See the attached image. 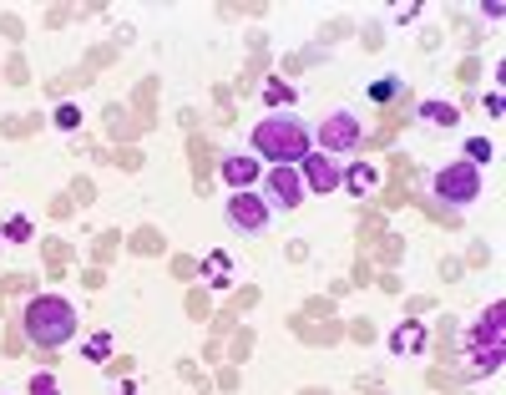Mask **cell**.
<instances>
[{"label":"cell","mask_w":506,"mask_h":395,"mask_svg":"<svg viewBox=\"0 0 506 395\" xmlns=\"http://www.w3.org/2000/svg\"><path fill=\"white\" fill-rule=\"evenodd\" d=\"M21 330L36 350H61V344L76 340L81 315H76V305L66 294H36V299H25V309H21Z\"/></svg>","instance_id":"1"},{"label":"cell","mask_w":506,"mask_h":395,"mask_svg":"<svg viewBox=\"0 0 506 395\" xmlns=\"http://www.w3.org/2000/svg\"><path fill=\"white\" fill-rule=\"evenodd\" d=\"M248 153L253 157H268L274 167H299L304 157L314 153V137L304 127L299 117H258L248 132Z\"/></svg>","instance_id":"2"},{"label":"cell","mask_w":506,"mask_h":395,"mask_svg":"<svg viewBox=\"0 0 506 395\" xmlns=\"http://www.w3.org/2000/svg\"><path fill=\"white\" fill-rule=\"evenodd\" d=\"M309 137L319 142V153H329V157H350L354 147H360V142H365V122H360V117L354 112H329L324 122H319L314 132H309Z\"/></svg>","instance_id":"3"},{"label":"cell","mask_w":506,"mask_h":395,"mask_svg":"<svg viewBox=\"0 0 506 395\" xmlns=\"http://www.w3.org/2000/svg\"><path fill=\"white\" fill-rule=\"evenodd\" d=\"M430 193L441 198V203H451V208H471L481 198V167H471V163H445L436 178H430Z\"/></svg>","instance_id":"4"},{"label":"cell","mask_w":506,"mask_h":395,"mask_svg":"<svg viewBox=\"0 0 506 395\" xmlns=\"http://www.w3.org/2000/svg\"><path fill=\"white\" fill-rule=\"evenodd\" d=\"M223 218H228V229H233V233L258 239V233H268V223H274V208H268L258 193H233L228 208H223Z\"/></svg>","instance_id":"5"},{"label":"cell","mask_w":506,"mask_h":395,"mask_svg":"<svg viewBox=\"0 0 506 395\" xmlns=\"http://www.w3.org/2000/svg\"><path fill=\"white\" fill-rule=\"evenodd\" d=\"M274 213H294V208L304 203V178H299V167H274L264 178V193H258Z\"/></svg>","instance_id":"6"},{"label":"cell","mask_w":506,"mask_h":395,"mask_svg":"<svg viewBox=\"0 0 506 395\" xmlns=\"http://www.w3.org/2000/svg\"><path fill=\"white\" fill-rule=\"evenodd\" d=\"M299 178H304V193H319V198H329V193H340L344 167H340V157H329V153H309L299 163Z\"/></svg>","instance_id":"7"},{"label":"cell","mask_w":506,"mask_h":395,"mask_svg":"<svg viewBox=\"0 0 506 395\" xmlns=\"http://www.w3.org/2000/svg\"><path fill=\"white\" fill-rule=\"evenodd\" d=\"M218 178H223L233 193H253V183L264 178V167H258L253 153H228L223 163H218Z\"/></svg>","instance_id":"8"},{"label":"cell","mask_w":506,"mask_h":395,"mask_svg":"<svg viewBox=\"0 0 506 395\" xmlns=\"http://www.w3.org/2000/svg\"><path fill=\"white\" fill-rule=\"evenodd\" d=\"M501 319H506V305L496 299V305L486 309V315H481L476 324L466 330V350H506V340H501Z\"/></svg>","instance_id":"9"},{"label":"cell","mask_w":506,"mask_h":395,"mask_svg":"<svg viewBox=\"0 0 506 395\" xmlns=\"http://www.w3.org/2000/svg\"><path fill=\"white\" fill-rule=\"evenodd\" d=\"M340 188H344V193H354V198H370V193L380 188V167L360 157V163L344 167V183H340Z\"/></svg>","instance_id":"10"},{"label":"cell","mask_w":506,"mask_h":395,"mask_svg":"<svg viewBox=\"0 0 506 395\" xmlns=\"http://www.w3.org/2000/svg\"><path fill=\"white\" fill-rule=\"evenodd\" d=\"M416 117L426 122V127H441V132L461 127V112H455V102H441V97H430V102H420V107H416Z\"/></svg>","instance_id":"11"},{"label":"cell","mask_w":506,"mask_h":395,"mask_svg":"<svg viewBox=\"0 0 506 395\" xmlns=\"http://www.w3.org/2000/svg\"><path fill=\"white\" fill-rule=\"evenodd\" d=\"M420 350H426V324H416V319L390 334V355H420Z\"/></svg>","instance_id":"12"},{"label":"cell","mask_w":506,"mask_h":395,"mask_svg":"<svg viewBox=\"0 0 506 395\" xmlns=\"http://www.w3.org/2000/svg\"><path fill=\"white\" fill-rule=\"evenodd\" d=\"M202 274H208L213 289H228V284H233V259H228L223 249H213V254L202 259Z\"/></svg>","instance_id":"13"},{"label":"cell","mask_w":506,"mask_h":395,"mask_svg":"<svg viewBox=\"0 0 506 395\" xmlns=\"http://www.w3.org/2000/svg\"><path fill=\"white\" fill-rule=\"evenodd\" d=\"M112 350H117V334L112 330H97V334H87V344H81V360H91V365H107V360H112Z\"/></svg>","instance_id":"14"},{"label":"cell","mask_w":506,"mask_h":395,"mask_svg":"<svg viewBox=\"0 0 506 395\" xmlns=\"http://www.w3.org/2000/svg\"><path fill=\"white\" fill-rule=\"evenodd\" d=\"M0 239H5V243H31V239H36V223H31L25 213H15V218L0 223Z\"/></svg>","instance_id":"15"},{"label":"cell","mask_w":506,"mask_h":395,"mask_svg":"<svg viewBox=\"0 0 506 395\" xmlns=\"http://www.w3.org/2000/svg\"><path fill=\"white\" fill-rule=\"evenodd\" d=\"M506 350H471V375H496Z\"/></svg>","instance_id":"16"},{"label":"cell","mask_w":506,"mask_h":395,"mask_svg":"<svg viewBox=\"0 0 506 395\" xmlns=\"http://www.w3.org/2000/svg\"><path fill=\"white\" fill-rule=\"evenodd\" d=\"M496 157V147L486 137H466V157H461V163H471V167H486Z\"/></svg>","instance_id":"17"},{"label":"cell","mask_w":506,"mask_h":395,"mask_svg":"<svg viewBox=\"0 0 506 395\" xmlns=\"http://www.w3.org/2000/svg\"><path fill=\"white\" fill-rule=\"evenodd\" d=\"M31 395H61V381H56V370H36L31 381H25Z\"/></svg>","instance_id":"18"},{"label":"cell","mask_w":506,"mask_h":395,"mask_svg":"<svg viewBox=\"0 0 506 395\" xmlns=\"http://www.w3.org/2000/svg\"><path fill=\"white\" fill-rule=\"evenodd\" d=\"M51 122H56V127H61V132H76V127H81V107H76V102H61V107H56V117H51Z\"/></svg>","instance_id":"19"},{"label":"cell","mask_w":506,"mask_h":395,"mask_svg":"<svg viewBox=\"0 0 506 395\" xmlns=\"http://www.w3.org/2000/svg\"><path fill=\"white\" fill-rule=\"evenodd\" d=\"M264 102L268 107H278V102L289 107L294 102V87H284V81H268V87H264Z\"/></svg>","instance_id":"20"},{"label":"cell","mask_w":506,"mask_h":395,"mask_svg":"<svg viewBox=\"0 0 506 395\" xmlns=\"http://www.w3.org/2000/svg\"><path fill=\"white\" fill-rule=\"evenodd\" d=\"M395 91H400V81H395V77H385V81H375V87H370V97H375V102H390Z\"/></svg>","instance_id":"21"},{"label":"cell","mask_w":506,"mask_h":395,"mask_svg":"<svg viewBox=\"0 0 506 395\" xmlns=\"http://www.w3.org/2000/svg\"><path fill=\"white\" fill-rule=\"evenodd\" d=\"M481 15H486V21H501L506 5H501V0H486V5H481Z\"/></svg>","instance_id":"22"},{"label":"cell","mask_w":506,"mask_h":395,"mask_svg":"<svg viewBox=\"0 0 506 395\" xmlns=\"http://www.w3.org/2000/svg\"><path fill=\"white\" fill-rule=\"evenodd\" d=\"M486 112H492V117L506 112V97H501V91H492V97H486Z\"/></svg>","instance_id":"23"},{"label":"cell","mask_w":506,"mask_h":395,"mask_svg":"<svg viewBox=\"0 0 506 395\" xmlns=\"http://www.w3.org/2000/svg\"><path fill=\"white\" fill-rule=\"evenodd\" d=\"M126 395H132V390H126Z\"/></svg>","instance_id":"24"},{"label":"cell","mask_w":506,"mask_h":395,"mask_svg":"<svg viewBox=\"0 0 506 395\" xmlns=\"http://www.w3.org/2000/svg\"><path fill=\"white\" fill-rule=\"evenodd\" d=\"M0 243H5V239H0Z\"/></svg>","instance_id":"25"}]
</instances>
